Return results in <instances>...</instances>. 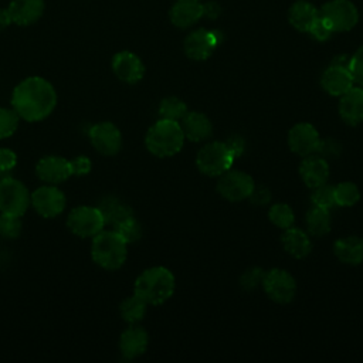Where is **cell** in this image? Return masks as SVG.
Instances as JSON below:
<instances>
[{"instance_id": "obj_28", "label": "cell", "mask_w": 363, "mask_h": 363, "mask_svg": "<svg viewBox=\"0 0 363 363\" xmlns=\"http://www.w3.org/2000/svg\"><path fill=\"white\" fill-rule=\"evenodd\" d=\"M146 308H147V303L140 296L133 294L132 296H128L121 302L119 312L125 322L130 325H136L145 318Z\"/></svg>"}, {"instance_id": "obj_14", "label": "cell", "mask_w": 363, "mask_h": 363, "mask_svg": "<svg viewBox=\"0 0 363 363\" xmlns=\"http://www.w3.org/2000/svg\"><path fill=\"white\" fill-rule=\"evenodd\" d=\"M37 177L47 184H61L72 176L69 160L62 156H44L35 164Z\"/></svg>"}, {"instance_id": "obj_3", "label": "cell", "mask_w": 363, "mask_h": 363, "mask_svg": "<svg viewBox=\"0 0 363 363\" xmlns=\"http://www.w3.org/2000/svg\"><path fill=\"white\" fill-rule=\"evenodd\" d=\"M184 143V133L177 121L160 119L146 133L145 145L157 157H169L180 152Z\"/></svg>"}, {"instance_id": "obj_29", "label": "cell", "mask_w": 363, "mask_h": 363, "mask_svg": "<svg viewBox=\"0 0 363 363\" xmlns=\"http://www.w3.org/2000/svg\"><path fill=\"white\" fill-rule=\"evenodd\" d=\"M308 233L315 237H322L330 231V214L328 208L313 206L306 214Z\"/></svg>"}, {"instance_id": "obj_15", "label": "cell", "mask_w": 363, "mask_h": 363, "mask_svg": "<svg viewBox=\"0 0 363 363\" xmlns=\"http://www.w3.org/2000/svg\"><path fill=\"white\" fill-rule=\"evenodd\" d=\"M319 142V133L311 123L301 122L289 129L288 145L291 150L299 156H309L316 152Z\"/></svg>"}, {"instance_id": "obj_27", "label": "cell", "mask_w": 363, "mask_h": 363, "mask_svg": "<svg viewBox=\"0 0 363 363\" xmlns=\"http://www.w3.org/2000/svg\"><path fill=\"white\" fill-rule=\"evenodd\" d=\"M282 245L295 258H305L312 250L308 234L301 228L294 227L286 228L282 234Z\"/></svg>"}, {"instance_id": "obj_25", "label": "cell", "mask_w": 363, "mask_h": 363, "mask_svg": "<svg viewBox=\"0 0 363 363\" xmlns=\"http://www.w3.org/2000/svg\"><path fill=\"white\" fill-rule=\"evenodd\" d=\"M98 208L101 210V213L104 216L105 225L115 227L119 223H122L123 220L133 216V210L128 204H125L123 201H121L118 197H113V196L104 197L101 200V203L98 204Z\"/></svg>"}, {"instance_id": "obj_26", "label": "cell", "mask_w": 363, "mask_h": 363, "mask_svg": "<svg viewBox=\"0 0 363 363\" xmlns=\"http://www.w3.org/2000/svg\"><path fill=\"white\" fill-rule=\"evenodd\" d=\"M335 255L339 261L350 265H357L363 261V238L345 237L333 244Z\"/></svg>"}, {"instance_id": "obj_20", "label": "cell", "mask_w": 363, "mask_h": 363, "mask_svg": "<svg viewBox=\"0 0 363 363\" xmlns=\"http://www.w3.org/2000/svg\"><path fill=\"white\" fill-rule=\"evenodd\" d=\"M7 10L11 23H16L17 26H30L43 16L44 0H11Z\"/></svg>"}, {"instance_id": "obj_36", "label": "cell", "mask_w": 363, "mask_h": 363, "mask_svg": "<svg viewBox=\"0 0 363 363\" xmlns=\"http://www.w3.org/2000/svg\"><path fill=\"white\" fill-rule=\"evenodd\" d=\"M312 203L313 206L322 207V208H330L335 206V194L333 187L328 184H322L315 187V191L312 193Z\"/></svg>"}, {"instance_id": "obj_10", "label": "cell", "mask_w": 363, "mask_h": 363, "mask_svg": "<svg viewBox=\"0 0 363 363\" xmlns=\"http://www.w3.org/2000/svg\"><path fill=\"white\" fill-rule=\"evenodd\" d=\"M262 286L267 295L278 303H289L296 294V282L294 277L285 269L274 268L265 272Z\"/></svg>"}, {"instance_id": "obj_11", "label": "cell", "mask_w": 363, "mask_h": 363, "mask_svg": "<svg viewBox=\"0 0 363 363\" xmlns=\"http://www.w3.org/2000/svg\"><path fill=\"white\" fill-rule=\"evenodd\" d=\"M91 145L104 156H113L122 147V133L112 122H98L88 132Z\"/></svg>"}, {"instance_id": "obj_8", "label": "cell", "mask_w": 363, "mask_h": 363, "mask_svg": "<svg viewBox=\"0 0 363 363\" xmlns=\"http://www.w3.org/2000/svg\"><path fill=\"white\" fill-rule=\"evenodd\" d=\"M67 227L77 237L89 238L104 230L105 220L98 206H78L68 213Z\"/></svg>"}, {"instance_id": "obj_38", "label": "cell", "mask_w": 363, "mask_h": 363, "mask_svg": "<svg viewBox=\"0 0 363 363\" xmlns=\"http://www.w3.org/2000/svg\"><path fill=\"white\" fill-rule=\"evenodd\" d=\"M265 272L258 268V267H254V268H250L247 269L242 277H241V285L244 289L247 291H251L254 288H257L261 282H262V278H264Z\"/></svg>"}, {"instance_id": "obj_6", "label": "cell", "mask_w": 363, "mask_h": 363, "mask_svg": "<svg viewBox=\"0 0 363 363\" xmlns=\"http://www.w3.org/2000/svg\"><path fill=\"white\" fill-rule=\"evenodd\" d=\"M319 17L332 33H340L349 31L356 26L359 11L349 0H330L322 6Z\"/></svg>"}, {"instance_id": "obj_37", "label": "cell", "mask_w": 363, "mask_h": 363, "mask_svg": "<svg viewBox=\"0 0 363 363\" xmlns=\"http://www.w3.org/2000/svg\"><path fill=\"white\" fill-rule=\"evenodd\" d=\"M17 164V155L7 147H0V179L7 177Z\"/></svg>"}, {"instance_id": "obj_7", "label": "cell", "mask_w": 363, "mask_h": 363, "mask_svg": "<svg viewBox=\"0 0 363 363\" xmlns=\"http://www.w3.org/2000/svg\"><path fill=\"white\" fill-rule=\"evenodd\" d=\"M31 204V193L11 176L0 179V213L21 217Z\"/></svg>"}, {"instance_id": "obj_40", "label": "cell", "mask_w": 363, "mask_h": 363, "mask_svg": "<svg viewBox=\"0 0 363 363\" xmlns=\"http://www.w3.org/2000/svg\"><path fill=\"white\" fill-rule=\"evenodd\" d=\"M72 176H85L91 172L92 163L88 156H77L72 160H69Z\"/></svg>"}, {"instance_id": "obj_32", "label": "cell", "mask_w": 363, "mask_h": 363, "mask_svg": "<svg viewBox=\"0 0 363 363\" xmlns=\"http://www.w3.org/2000/svg\"><path fill=\"white\" fill-rule=\"evenodd\" d=\"M268 217L272 221V224H275L277 227L284 228V230L292 227V224L295 221V216H294L292 208L285 203L274 204L268 211Z\"/></svg>"}, {"instance_id": "obj_43", "label": "cell", "mask_w": 363, "mask_h": 363, "mask_svg": "<svg viewBox=\"0 0 363 363\" xmlns=\"http://www.w3.org/2000/svg\"><path fill=\"white\" fill-rule=\"evenodd\" d=\"M225 143H227V146L231 149V152L234 153L235 157H238V156L244 152L245 142H244V139H242L241 136H238V135L231 136L228 140H225Z\"/></svg>"}, {"instance_id": "obj_2", "label": "cell", "mask_w": 363, "mask_h": 363, "mask_svg": "<svg viewBox=\"0 0 363 363\" xmlns=\"http://www.w3.org/2000/svg\"><path fill=\"white\" fill-rule=\"evenodd\" d=\"M174 277L164 267L145 269L135 281L133 294L140 296L147 305H160L174 292Z\"/></svg>"}, {"instance_id": "obj_24", "label": "cell", "mask_w": 363, "mask_h": 363, "mask_svg": "<svg viewBox=\"0 0 363 363\" xmlns=\"http://www.w3.org/2000/svg\"><path fill=\"white\" fill-rule=\"evenodd\" d=\"M291 26L302 33H308L315 21L319 18V10L309 1H295L288 13Z\"/></svg>"}, {"instance_id": "obj_39", "label": "cell", "mask_w": 363, "mask_h": 363, "mask_svg": "<svg viewBox=\"0 0 363 363\" xmlns=\"http://www.w3.org/2000/svg\"><path fill=\"white\" fill-rule=\"evenodd\" d=\"M349 71L356 82L363 85V45L350 57Z\"/></svg>"}, {"instance_id": "obj_42", "label": "cell", "mask_w": 363, "mask_h": 363, "mask_svg": "<svg viewBox=\"0 0 363 363\" xmlns=\"http://www.w3.org/2000/svg\"><path fill=\"white\" fill-rule=\"evenodd\" d=\"M251 200L252 204H257V206H264L267 203H269L271 200V193L268 189L265 187H254L252 193L250 194L248 197Z\"/></svg>"}, {"instance_id": "obj_45", "label": "cell", "mask_w": 363, "mask_h": 363, "mask_svg": "<svg viewBox=\"0 0 363 363\" xmlns=\"http://www.w3.org/2000/svg\"><path fill=\"white\" fill-rule=\"evenodd\" d=\"M11 23V17L7 9H0V31H3Z\"/></svg>"}, {"instance_id": "obj_13", "label": "cell", "mask_w": 363, "mask_h": 363, "mask_svg": "<svg viewBox=\"0 0 363 363\" xmlns=\"http://www.w3.org/2000/svg\"><path fill=\"white\" fill-rule=\"evenodd\" d=\"M218 43L220 37L217 33L208 31L206 28H197L186 37L184 52L191 60L203 61L213 54Z\"/></svg>"}, {"instance_id": "obj_9", "label": "cell", "mask_w": 363, "mask_h": 363, "mask_svg": "<svg viewBox=\"0 0 363 363\" xmlns=\"http://www.w3.org/2000/svg\"><path fill=\"white\" fill-rule=\"evenodd\" d=\"M31 206L41 217L54 218L65 210L67 199L55 184H45L31 193Z\"/></svg>"}, {"instance_id": "obj_16", "label": "cell", "mask_w": 363, "mask_h": 363, "mask_svg": "<svg viewBox=\"0 0 363 363\" xmlns=\"http://www.w3.org/2000/svg\"><path fill=\"white\" fill-rule=\"evenodd\" d=\"M112 71L121 81L126 84H136L145 75V65L136 54L130 51H121L112 58Z\"/></svg>"}, {"instance_id": "obj_34", "label": "cell", "mask_w": 363, "mask_h": 363, "mask_svg": "<svg viewBox=\"0 0 363 363\" xmlns=\"http://www.w3.org/2000/svg\"><path fill=\"white\" fill-rule=\"evenodd\" d=\"M23 230L21 217L1 213L0 214V237L6 240H14L20 237Z\"/></svg>"}, {"instance_id": "obj_21", "label": "cell", "mask_w": 363, "mask_h": 363, "mask_svg": "<svg viewBox=\"0 0 363 363\" xmlns=\"http://www.w3.org/2000/svg\"><path fill=\"white\" fill-rule=\"evenodd\" d=\"M299 174L308 187H318L329 177V164L320 156H306L299 166Z\"/></svg>"}, {"instance_id": "obj_5", "label": "cell", "mask_w": 363, "mask_h": 363, "mask_svg": "<svg viewBox=\"0 0 363 363\" xmlns=\"http://www.w3.org/2000/svg\"><path fill=\"white\" fill-rule=\"evenodd\" d=\"M234 159L235 156L225 142H211L199 150L196 164L207 176H221L231 169Z\"/></svg>"}, {"instance_id": "obj_31", "label": "cell", "mask_w": 363, "mask_h": 363, "mask_svg": "<svg viewBox=\"0 0 363 363\" xmlns=\"http://www.w3.org/2000/svg\"><path fill=\"white\" fill-rule=\"evenodd\" d=\"M187 113V106L186 104L176 96H169L164 98L160 105H159V115L163 119H170V121H179Z\"/></svg>"}, {"instance_id": "obj_41", "label": "cell", "mask_w": 363, "mask_h": 363, "mask_svg": "<svg viewBox=\"0 0 363 363\" xmlns=\"http://www.w3.org/2000/svg\"><path fill=\"white\" fill-rule=\"evenodd\" d=\"M308 33H311V35L318 41H326L332 35V30L320 20V17L315 21Z\"/></svg>"}, {"instance_id": "obj_18", "label": "cell", "mask_w": 363, "mask_h": 363, "mask_svg": "<svg viewBox=\"0 0 363 363\" xmlns=\"http://www.w3.org/2000/svg\"><path fill=\"white\" fill-rule=\"evenodd\" d=\"M149 336L140 326L132 325L122 332L119 337V350L125 359H135L143 354L147 349Z\"/></svg>"}, {"instance_id": "obj_30", "label": "cell", "mask_w": 363, "mask_h": 363, "mask_svg": "<svg viewBox=\"0 0 363 363\" xmlns=\"http://www.w3.org/2000/svg\"><path fill=\"white\" fill-rule=\"evenodd\" d=\"M333 194H335V204L340 207H350L356 204L357 200L360 199L359 187L350 182H343L335 186Z\"/></svg>"}, {"instance_id": "obj_44", "label": "cell", "mask_w": 363, "mask_h": 363, "mask_svg": "<svg viewBox=\"0 0 363 363\" xmlns=\"http://www.w3.org/2000/svg\"><path fill=\"white\" fill-rule=\"evenodd\" d=\"M220 13H221V7L216 1H208L203 4V16H206L207 18L214 20L218 17Z\"/></svg>"}, {"instance_id": "obj_12", "label": "cell", "mask_w": 363, "mask_h": 363, "mask_svg": "<svg viewBox=\"0 0 363 363\" xmlns=\"http://www.w3.org/2000/svg\"><path fill=\"white\" fill-rule=\"evenodd\" d=\"M254 187L255 184L252 177L240 170H227L221 174L217 183L218 193L230 201H241L248 199Z\"/></svg>"}, {"instance_id": "obj_19", "label": "cell", "mask_w": 363, "mask_h": 363, "mask_svg": "<svg viewBox=\"0 0 363 363\" xmlns=\"http://www.w3.org/2000/svg\"><path fill=\"white\" fill-rule=\"evenodd\" d=\"M339 113L347 125H359L363 122V88L352 86L340 95Z\"/></svg>"}, {"instance_id": "obj_22", "label": "cell", "mask_w": 363, "mask_h": 363, "mask_svg": "<svg viewBox=\"0 0 363 363\" xmlns=\"http://www.w3.org/2000/svg\"><path fill=\"white\" fill-rule=\"evenodd\" d=\"M203 17V4L199 0H177L170 9V20L179 28H187Z\"/></svg>"}, {"instance_id": "obj_17", "label": "cell", "mask_w": 363, "mask_h": 363, "mask_svg": "<svg viewBox=\"0 0 363 363\" xmlns=\"http://www.w3.org/2000/svg\"><path fill=\"white\" fill-rule=\"evenodd\" d=\"M353 82L354 79L349 68L337 64H330L325 69L320 79L323 89L333 96L343 95L346 91H349L353 86Z\"/></svg>"}, {"instance_id": "obj_1", "label": "cell", "mask_w": 363, "mask_h": 363, "mask_svg": "<svg viewBox=\"0 0 363 363\" xmlns=\"http://www.w3.org/2000/svg\"><path fill=\"white\" fill-rule=\"evenodd\" d=\"M57 91L43 77H28L18 82L11 94L13 109L20 119L40 122L48 118L57 106Z\"/></svg>"}, {"instance_id": "obj_33", "label": "cell", "mask_w": 363, "mask_h": 363, "mask_svg": "<svg viewBox=\"0 0 363 363\" xmlns=\"http://www.w3.org/2000/svg\"><path fill=\"white\" fill-rule=\"evenodd\" d=\"M112 230H115L126 244L136 242L142 237V227L139 221L135 218V216L123 220L122 223L115 225Z\"/></svg>"}, {"instance_id": "obj_23", "label": "cell", "mask_w": 363, "mask_h": 363, "mask_svg": "<svg viewBox=\"0 0 363 363\" xmlns=\"http://www.w3.org/2000/svg\"><path fill=\"white\" fill-rule=\"evenodd\" d=\"M182 122V130L184 133V138H187L191 142H201L207 139L211 132L213 126L210 119L200 112H187Z\"/></svg>"}, {"instance_id": "obj_4", "label": "cell", "mask_w": 363, "mask_h": 363, "mask_svg": "<svg viewBox=\"0 0 363 363\" xmlns=\"http://www.w3.org/2000/svg\"><path fill=\"white\" fill-rule=\"evenodd\" d=\"M126 245L128 244L115 230H102L95 237H92L91 257L94 262L101 268L115 271L119 269L126 261Z\"/></svg>"}, {"instance_id": "obj_35", "label": "cell", "mask_w": 363, "mask_h": 363, "mask_svg": "<svg viewBox=\"0 0 363 363\" xmlns=\"http://www.w3.org/2000/svg\"><path fill=\"white\" fill-rule=\"evenodd\" d=\"M20 116L11 108H0V139H6L14 135L18 128Z\"/></svg>"}]
</instances>
